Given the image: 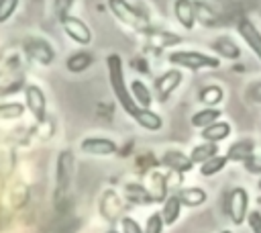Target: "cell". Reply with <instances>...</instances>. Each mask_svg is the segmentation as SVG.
<instances>
[{
  "mask_svg": "<svg viewBox=\"0 0 261 233\" xmlns=\"http://www.w3.org/2000/svg\"><path fill=\"white\" fill-rule=\"evenodd\" d=\"M173 12L179 25L186 31H192L196 25V14H194V2L192 0H175L173 2Z\"/></svg>",
  "mask_w": 261,
  "mask_h": 233,
  "instance_id": "obj_14",
  "label": "cell"
},
{
  "mask_svg": "<svg viewBox=\"0 0 261 233\" xmlns=\"http://www.w3.org/2000/svg\"><path fill=\"white\" fill-rule=\"evenodd\" d=\"M257 188H259V192H261V178L257 180Z\"/></svg>",
  "mask_w": 261,
  "mask_h": 233,
  "instance_id": "obj_37",
  "label": "cell"
},
{
  "mask_svg": "<svg viewBox=\"0 0 261 233\" xmlns=\"http://www.w3.org/2000/svg\"><path fill=\"white\" fill-rule=\"evenodd\" d=\"M18 2L20 0H0V22H6L14 14Z\"/></svg>",
  "mask_w": 261,
  "mask_h": 233,
  "instance_id": "obj_31",
  "label": "cell"
},
{
  "mask_svg": "<svg viewBox=\"0 0 261 233\" xmlns=\"http://www.w3.org/2000/svg\"><path fill=\"white\" fill-rule=\"evenodd\" d=\"M247 225L251 229V233H261V213L259 211H251L247 217Z\"/></svg>",
  "mask_w": 261,
  "mask_h": 233,
  "instance_id": "obj_32",
  "label": "cell"
},
{
  "mask_svg": "<svg viewBox=\"0 0 261 233\" xmlns=\"http://www.w3.org/2000/svg\"><path fill=\"white\" fill-rule=\"evenodd\" d=\"M135 123L141 127V129H145V131H151V133H155V131H159L161 127H163V119L155 112V110H151V108H141L139 106V110L135 112Z\"/></svg>",
  "mask_w": 261,
  "mask_h": 233,
  "instance_id": "obj_15",
  "label": "cell"
},
{
  "mask_svg": "<svg viewBox=\"0 0 261 233\" xmlns=\"http://www.w3.org/2000/svg\"><path fill=\"white\" fill-rule=\"evenodd\" d=\"M249 190L245 186H234L226 194V217L232 225L247 223L249 217Z\"/></svg>",
  "mask_w": 261,
  "mask_h": 233,
  "instance_id": "obj_3",
  "label": "cell"
},
{
  "mask_svg": "<svg viewBox=\"0 0 261 233\" xmlns=\"http://www.w3.org/2000/svg\"><path fill=\"white\" fill-rule=\"evenodd\" d=\"M124 194H126V198H128L133 204H151V202H153V196H151V192L147 190V186L137 184V182H128V184L124 186Z\"/></svg>",
  "mask_w": 261,
  "mask_h": 233,
  "instance_id": "obj_20",
  "label": "cell"
},
{
  "mask_svg": "<svg viewBox=\"0 0 261 233\" xmlns=\"http://www.w3.org/2000/svg\"><path fill=\"white\" fill-rule=\"evenodd\" d=\"M194 14H196V20L202 22L204 27H214V25H218L216 14H214L212 8L206 6L204 2H194Z\"/></svg>",
  "mask_w": 261,
  "mask_h": 233,
  "instance_id": "obj_25",
  "label": "cell"
},
{
  "mask_svg": "<svg viewBox=\"0 0 261 233\" xmlns=\"http://www.w3.org/2000/svg\"><path fill=\"white\" fill-rule=\"evenodd\" d=\"M163 229H165V223H163V217L159 211L151 213L143 225V233H163Z\"/></svg>",
  "mask_w": 261,
  "mask_h": 233,
  "instance_id": "obj_28",
  "label": "cell"
},
{
  "mask_svg": "<svg viewBox=\"0 0 261 233\" xmlns=\"http://www.w3.org/2000/svg\"><path fill=\"white\" fill-rule=\"evenodd\" d=\"M130 94H133L135 102H137L141 108H149L151 102H153V96H151L149 88H147L141 80H133V82H130Z\"/></svg>",
  "mask_w": 261,
  "mask_h": 233,
  "instance_id": "obj_23",
  "label": "cell"
},
{
  "mask_svg": "<svg viewBox=\"0 0 261 233\" xmlns=\"http://www.w3.org/2000/svg\"><path fill=\"white\" fill-rule=\"evenodd\" d=\"M247 98H249L251 102H257V104H261V82L253 84V86L247 90Z\"/></svg>",
  "mask_w": 261,
  "mask_h": 233,
  "instance_id": "obj_33",
  "label": "cell"
},
{
  "mask_svg": "<svg viewBox=\"0 0 261 233\" xmlns=\"http://www.w3.org/2000/svg\"><path fill=\"white\" fill-rule=\"evenodd\" d=\"M71 178H73V153L69 149H63L59 151L55 164V204H59L67 196Z\"/></svg>",
  "mask_w": 261,
  "mask_h": 233,
  "instance_id": "obj_2",
  "label": "cell"
},
{
  "mask_svg": "<svg viewBox=\"0 0 261 233\" xmlns=\"http://www.w3.org/2000/svg\"><path fill=\"white\" fill-rule=\"evenodd\" d=\"M90 63H92V57H90L88 53H73V55L67 59V69L77 74V72L86 69Z\"/></svg>",
  "mask_w": 261,
  "mask_h": 233,
  "instance_id": "obj_29",
  "label": "cell"
},
{
  "mask_svg": "<svg viewBox=\"0 0 261 233\" xmlns=\"http://www.w3.org/2000/svg\"><path fill=\"white\" fill-rule=\"evenodd\" d=\"M120 233H143V225L137 219L126 215L120 219Z\"/></svg>",
  "mask_w": 261,
  "mask_h": 233,
  "instance_id": "obj_30",
  "label": "cell"
},
{
  "mask_svg": "<svg viewBox=\"0 0 261 233\" xmlns=\"http://www.w3.org/2000/svg\"><path fill=\"white\" fill-rule=\"evenodd\" d=\"M61 27H63L65 35L71 41H75L77 45H90L92 43V31H90V27L82 18L67 14V16L61 18Z\"/></svg>",
  "mask_w": 261,
  "mask_h": 233,
  "instance_id": "obj_5",
  "label": "cell"
},
{
  "mask_svg": "<svg viewBox=\"0 0 261 233\" xmlns=\"http://www.w3.org/2000/svg\"><path fill=\"white\" fill-rule=\"evenodd\" d=\"M214 155H218V143H208V141L198 143V145L192 147V151H190V159H192L194 166H200V164L208 161V159L214 157Z\"/></svg>",
  "mask_w": 261,
  "mask_h": 233,
  "instance_id": "obj_19",
  "label": "cell"
},
{
  "mask_svg": "<svg viewBox=\"0 0 261 233\" xmlns=\"http://www.w3.org/2000/svg\"><path fill=\"white\" fill-rule=\"evenodd\" d=\"M212 49L218 53V55H224L228 59H239L241 57V49L237 43H232L230 39L226 37H218L214 43H212Z\"/></svg>",
  "mask_w": 261,
  "mask_h": 233,
  "instance_id": "obj_22",
  "label": "cell"
},
{
  "mask_svg": "<svg viewBox=\"0 0 261 233\" xmlns=\"http://www.w3.org/2000/svg\"><path fill=\"white\" fill-rule=\"evenodd\" d=\"M226 164H228L226 155H220V153H218V155L210 157L208 161L200 164V166H198V172H200V176H202V178H212V176L220 174V172L226 168Z\"/></svg>",
  "mask_w": 261,
  "mask_h": 233,
  "instance_id": "obj_21",
  "label": "cell"
},
{
  "mask_svg": "<svg viewBox=\"0 0 261 233\" xmlns=\"http://www.w3.org/2000/svg\"><path fill=\"white\" fill-rule=\"evenodd\" d=\"M175 194L179 196L181 204L190 206V208H198V206L206 204V200H208V194L202 186H186V188H179Z\"/></svg>",
  "mask_w": 261,
  "mask_h": 233,
  "instance_id": "obj_13",
  "label": "cell"
},
{
  "mask_svg": "<svg viewBox=\"0 0 261 233\" xmlns=\"http://www.w3.org/2000/svg\"><path fill=\"white\" fill-rule=\"evenodd\" d=\"M108 8L110 12L126 27L135 29V31H141L143 29V18L139 16V12L135 8H130L126 4V0H108Z\"/></svg>",
  "mask_w": 261,
  "mask_h": 233,
  "instance_id": "obj_6",
  "label": "cell"
},
{
  "mask_svg": "<svg viewBox=\"0 0 261 233\" xmlns=\"http://www.w3.org/2000/svg\"><path fill=\"white\" fill-rule=\"evenodd\" d=\"M169 63L188 67V69H202V67H218V57L206 55L202 51H173L169 53Z\"/></svg>",
  "mask_w": 261,
  "mask_h": 233,
  "instance_id": "obj_4",
  "label": "cell"
},
{
  "mask_svg": "<svg viewBox=\"0 0 261 233\" xmlns=\"http://www.w3.org/2000/svg\"><path fill=\"white\" fill-rule=\"evenodd\" d=\"M239 33H241V37L247 41V45L255 51V55L261 59V33L253 27V22H249L247 18H243V20L239 22Z\"/></svg>",
  "mask_w": 261,
  "mask_h": 233,
  "instance_id": "obj_17",
  "label": "cell"
},
{
  "mask_svg": "<svg viewBox=\"0 0 261 233\" xmlns=\"http://www.w3.org/2000/svg\"><path fill=\"white\" fill-rule=\"evenodd\" d=\"M232 133V127H230V123H226V121H214L212 125H208V127H204L202 129V133H200V137L204 139V141H208V143H220V141H224V139H228V135Z\"/></svg>",
  "mask_w": 261,
  "mask_h": 233,
  "instance_id": "obj_11",
  "label": "cell"
},
{
  "mask_svg": "<svg viewBox=\"0 0 261 233\" xmlns=\"http://www.w3.org/2000/svg\"><path fill=\"white\" fill-rule=\"evenodd\" d=\"M24 106L20 102H4L0 104V121H10V119H18L22 116Z\"/></svg>",
  "mask_w": 261,
  "mask_h": 233,
  "instance_id": "obj_26",
  "label": "cell"
},
{
  "mask_svg": "<svg viewBox=\"0 0 261 233\" xmlns=\"http://www.w3.org/2000/svg\"><path fill=\"white\" fill-rule=\"evenodd\" d=\"M106 233H120V231H116V229H108Z\"/></svg>",
  "mask_w": 261,
  "mask_h": 233,
  "instance_id": "obj_36",
  "label": "cell"
},
{
  "mask_svg": "<svg viewBox=\"0 0 261 233\" xmlns=\"http://www.w3.org/2000/svg\"><path fill=\"white\" fill-rule=\"evenodd\" d=\"M220 114H222V110H220V108H216V106H206V108H202V110H196V112L192 114L190 123H192V127L204 129V127L212 125L214 121H218V119H220Z\"/></svg>",
  "mask_w": 261,
  "mask_h": 233,
  "instance_id": "obj_18",
  "label": "cell"
},
{
  "mask_svg": "<svg viewBox=\"0 0 261 233\" xmlns=\"http://www.w3.org/2000/svg\"><path fill=\"white\" fill-rule=\"evenodd\" d=\"M181 80H184V74H181L179 69H169V72H165L161 78H157L155 88H157L159 100H161V102L167 100V98L171 96V92L181 84Z\"/></svg>",
  "mask_w": 261,
  "mask_h": 233,
  "instance_id": "obj_9",
  "label": "cell"
},
{
  "mask_svg": "<svg viewBox=\"0 0 261 233\" xmlns=\"http://www.w3.org/2000/svg\"><path fill=\"white\" fill-rule=\"evenodd\" d=\"M69 4H71V0H55V10H57L59 18L67 16V8H69Z\"/></svg>",
  "mask_w": 261,
  "mask_h": 233,
  "instance_id": "obj_34",
  "label": "cell"
},
{
  "mask_svg": "<svg viewBox=\"0 0 261 233\" xmlns=\"http://www.w3.org/2000/svg\"><path fill=\"white\" fill-rule=\"evenodd\" d=\"M80 149H82V153H88V155L106 157V155L116 153V143L108 137H86V139H82Z\"/></svg>",
  "mask_w": 261,
  "mask_h": 233,
  "instance_id": "obj_8",
  "label": "cell"
},
{
  "mask_svg": "<svg viewBox=\"0 0 261 233\" xmlns=\"http://www.w3.org/2000/svg\"><path fill=\"white\" fill-rule=\"evenodd\" d=\"M24 102H27V108L31 110V114L35 116V121L43 123L45 121V110H47V98H45V92L35 86V84H29L24 88Z\"/></svg>",
  "mask_w": 261,
  "mask_h": 233,
  "instance_id": "obj_7",
  "label": "cell"
},
{
  "mask_svg": "<svg viewBox=\"0 0 261 233\" xmlns=\"http://www.w3.org/2000/svg\"><path fill=\"white\" fill-rule=\"evenodd\" d=\"M220 233H237V231H232V229H222Z\"/></svg>",
  "mask_w": 261,
  "mask_h": 233,
  "instance_id": "obj_35",
  "label": "cell"
},
{
  "mask_svg": "<svg viewBox=\"0 0 261 233\" xmlns=\"http://www.w3.org/2000/svg\"><path fill=\"white\" fill-rule=\"evenodd\" d=\"M106 65H108V80H110V88L114 92V98L118 100V104L122 106V110L128 116H135V112L139 110V104L135 102L130 88L124 82V72H122V59L116 53H110L106 57Z\"/></svg>",
  "mask_w": 261,
  "mask_h": 233,
  "instance_id": "obj_1",
  "label": "cell"
},
{
  "mask_svg": "<svg viewBox=\"0 0 261 233\" xmlns=\"http://www.w3.org/2000/svg\"><path fill=\"white\" fill-rule=\"evenodd\" d=\"M10 206L12 208H20L24 202H27V196H29V188L24 184H14L10 188Z\"/></svg>",
  "mask_w": 261,
  "mask_h": 233,
  "instance_id": "obj_27",
  "label": "cell"
},
{
  "mask_svg": "<svg viewBox=\"0 0 261 233\" xmlns=\"http://www.w3.org/2000/svg\"><path fill=\"white\" fill-rule=\"evenodd\" d=\"M222 98H224V92H222L220 86H204L198 92V100L206 106H216V104L222 102Z\"/></svg>",
  "mask_w": 261,
  "mask_h": 233,
  "instance_id": "obj_24",
  "label": "cell"
},
{
  "mask_svg": "<svg viewBox=\"0 0 261 233\" xmlns=\"http://www.w3.org/2000/svg\"><path fill=\"white\" fill-rule=\"evenodd\" d=\"M161 161H163V166H167L169 170H173V172H177V174L190 172V170L194 168L190 155H186V153H181V151H175V149L165 151V153L161 155Z\"/></svg>",
  "mask_w": 261,
  "mask_h": 233,
  "instance_id": "obj_12",
  "label": "cell"
},
{
  "mask_svg": "<svg viewBox=\"0 0 261 233\" xmlns=\"http://www.w3.org/2000/svg\"><path fill=\"white\" fill-rule=\"evenodd\" d=\"M159 213H161V217H163V223H165V227H171V225H175V223L179 221L181 213H184V204H181L179 196H177V194H167V198L161 202V208H159Z\"/></svg>",
  "mask_w": 261,
  "mask_h": 233,
  "instance_id": "obj_10",
  "label": "cell"
},
{
  "mask_svg": "<svg viewBox=\"0 0 261 233\" xmlns=\"http://www.w3.org/2000/svg\"><path fill=\"white\" fill-rule=\"evenodd\" d=\"M253 153H255V143L251 139H241V141H234L226 149V159L239 164V161H247Z\"/></svg>",
  "mask_w": 261,
  "mask_h": 233,
  "instance_id": "obj_16",
  "label": "cell"
}]
</instances>
